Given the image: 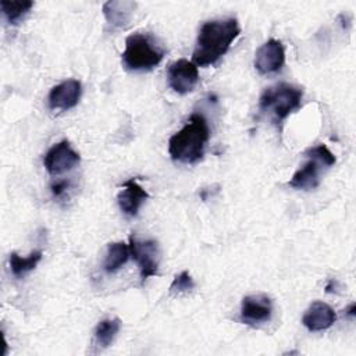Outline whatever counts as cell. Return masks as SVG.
<instances>
[{
	"label": "cell",
	"mask_w": 356,
	"mask_h": 356,
	"mask_svg": "<svg viewBox=\"0 0 356 356\" xmlns=\"http://www.w3.org/2000/svg\"><path fill=\"white\" fill-rule=\"evenodd\" d=\"M42 257H43L42 250H33L26 257H21L17 252H11L10 259H8L10 270L14 277L21 278L26 273L35 270L36 266L39 264V261L42 260Z\"/></svg>",
	"instance_id": "16"
},
{
	"label": "cell",
	"mask_w": 356,
	"mask_h": 356,
	"mask_svg": "<svg viewBox=\"0 0 356 356\" xmlns=\"http://www.w3.org/2000/svg\"><path fill=\"white\" fill-rule=\"evenodd\" d=\"M195 288V281L192 278V275L184 270L179 274H177L170 285V292L171 293H184V292H189Z\"/></svg>",
	"instance_id": "20"
},
{
	"label": "cell",
	"mask_w": 356,
	"mask_h": 356,
	"mask_svg": "<svg viewBox=\"0 0 356 356\" xmlns=\"http://www.w3.org/2000/svg\"><path fill=\"white\" fill-rule=\"evenodd\" d=\"M81 161V156L72 149L68 140L54 143L43 156V165L50 175H61L75 168Z\"/></svg>",
	"instance_id": "6"
},
{
	"label": "cell",
	"mask_w": 356,
	"mask_h": 356,
	"mask_svg": "<svg viewBox=\"0 0 356 356\" xmlns=\"http://www.w3.org/2000/svg\"><path fill=\"white\" fill-rule=\"evenodd\" d=\"M305 154H306L307 157L316 159V160L320 161L324 167H331V165H334L335 161H337L334 153H332L325 145H323V143L307 149V150L305 152Z\"/></svg>",
	"instance_id": "19"
},
{
	"label": "cell",
	"mask_w": 356,
	"mask_h": 356,
	"mask_svg": "<svg viewBox=\"0 0 356 356\" xmlns=\"http://www.w3.org/2000/svg\"><path fill=\"white\" fill-rule=\"evenodd\" d=\"M129 246L124 242H113L107 246L103 268L107 274L117 273L129 259Z\"/></svg>",
	"instance_id": "15"
},
{
	"label": "cell",
	"mask_w": 356,
	"mask_h": 356,
	"mask_svg": "<svg viewBox=\"0 0 356 356\" xmlns=\"http://www.w3.org/2000/svg\"><path fill=\"white\" fill-rule=\"evenodd\" d=\"M167 79L174 92L178 95H186L192 92L199 82L197 65L186 58H179L168 65Z\"/></svg>",
	"instance_id": "7"
},
{
	"label": "cell",
	"mask_w": 356,
	"mask_h": 356,
	"mask_svg": "<svg viewBox=\"0 0 356 356\" xmlns=\"http://www.w3.org/2000/svg\"><path fill=\"white\" fill-rule=\"evenodd\" d=\"M273 316V300L264 295H248L242 299L239 318L248 325H260L271 320Z\"/></svg>",
	"instance_id": "8"
},
{
	"label": "cell",
	"mask_w": 356,
	"mask_h": 356,
	"mask_svg": "<svg viewBox=\"0 0 356 356\" xmlns=\"http://www.w3.org/2000/svg\"><path fill=\"white\" fill-rule=\"evenodd\" d=\"M284 64L285 49L278 39H268L254 53V68L263 75L281 71Z\"/></svg>",
	"instance_id": "9"
},
{
	"label": "cell",
	"mask_w": 356,
	"mask_h": 356,
	"mask_svg": "<svg viewBox=\"0 0 356 356\" xmlns=\"http://www.w3.org/2000/svg\"><path fill=\"white\" fill-rule=\"evenodd\" d=\"M346 313H348L350 317L355 316V303H350V305H349V307L346 309Z\"/></svg>",
	"instance_id": "22"
},
{
	"label": "cell",
	"mask_w": 356,
	"mask_h": 356,
	"mask_svg": "<svg viewBox=\"0 0 356 356\" xmlns=\"http://www.w3.org/2000/svg\"><path fill=\"white\" fill-rule=\"evenodd\" d=\"M241 26L236 18L206 21L197 33L192 60L199 67L216 64L239 36Z\"/></svg>",
	"instance_id": "1"
},
{
	"label": "cell",
	"mask_w": 356,
	"mask_h": 356,
	"mask_svg": "<svg viewBox=\"0 0 356 356\" xmlns=\"http://www.w3.org/2000/svg\"><path fill=\"white\" fill-rule=\"evenodd\" d=\"M82 85L78 79H67L53 86L47 96V103L51 110L67 111L75 107L81 99Z\"/></svg>",
	"instance_id": "10"
},
{
	"label": "cell",
	"mask_w": 356,
	"mask_h": 356,
	"mask_svg": "<svg viewBox=\"0 0 356 356\" xmlns=\"http://www.w3.org/2000/svg\"><path fill=\"white\" fill-rule=\"evenodd\" d=\"M324 165L317 161L316 159L309 157V161H306L289 179L288 185L295 189L302 191H310L316 189L320 185V172Z\"/></svg>",
	"instance_id": "14"
},
{
	"label": "cell",
	"mask_w": 356,
	"mask_h": 356,
	"mask_svg": "<svg viewBox=\"0 0 356 356\" xmlns=\"http://www.w3.org/2000/svg\"><path fill=\"white\" fill-rule=\"evenodd\" d=\"M147 199H149V193L134 178L125 181L122 184V189L117 195L118 207L128 217L138 216L142 204Z\"/></svg>",
	"instance_id": "11"
},
{
	"label": "cell",
	"mask_w": 356,
	"mask_h": 356,
	"mask_svg": "<svg viewBox=\"0 0 356 356\" xmlns=\"http://www.w3.org/2000/svg\"><path fill=\"white\" fill-rule=\"evenodd\" d=\"M303 90L295 85L281 82L263 90L259 99V108L268 113L275 122L284 121L302 104Z\"/></svg>",
	"instance_id": "4"
},
{
	"label": "cell",
	"mask_w": 356,
	"mask_h": 356,
	"mask_svg": "<svg viewBox=\"0 0 356 356\" xmlns=\"http://www.w3.org/2000/svg\"><path fill=\"white\" fill-rule=\"evenodd\" d=\"M0 7H1V11H3L7 22L11 25H17L31 11V8L33 7V1H31V0H17V1L1 0Z\"/></svg>",
	"instance_id": "18"
},
{
	"label": "cell",
	"mask_w": 356,
	"mask_h": 356,
	"mask_svg": "<svg viewBox=\"0 0 356 356\" xmlns=\"http://www.w3.org/2000/svg\"><path fill=\"white\" fill-rule=\"evenodd\" d=\"M70 188V182L65 181V179H61V181H56L51 184V193L54 197H61L67 189Z\"/></svg>",
	"instance_id": "21"
},
{
	"label": "cell",
	"mask_w": 356,
	"mask_h": 356,
	"mask_svg": "<svg viewBox=\"0 0 356 356\" xmlns=\"http://www.w3.org/2000/svg\"><path fill=\"white\" fill-rule=\"evenodd\" d=\"M129 253L131 257L136 261L140 274V282L145 281L159 271V261H160V250L159 245L153 239L140 241L136 236H129Z\"/></svg>",
	"instance_id": "5"
},
{
	"label": "cell",
	"mask_w": 356,
	"mask_h": 356,
	"mask_svg": "<svg viewBox=\"0 0 356 356\" xmlns=\"http://www.w3.org/2000/svg\"><path fill=\"white\" fill-rule=\"evenodd\" d=\"M136 8L135 1L129 0H108L103 4V15L106 21L115 28H125L132 19Z\"/></svg>",
	"instance_id": "13"
},
{
	"label": "cell",
	"mask_w": 356,
	"mask_h": 356,
	"mask_svg": "<svg viewBox=\"0 0 356 356\" xmlns=\"http://www.w3.org/2000/svg\"><path fill=\"white\" fill-rule=\"evenodd\" d=\"M121 328V321L120 318H104L97 323L93 337H95V343L99 348H107L113 343L115 339L118 331Z\"/></svg>",
	"instance_id": "17"
},
{
	"label": "cell",
	"mask_w": 356,
	"mask_h": 356,
	"mask_svg": "<svg viewBox=\"0 0 356 356\" xmlns=\"http://www.w3.org/2000/svg\"><path fill=\"white\" fill-rule=\"evenodd\" d=\"M165 50L150 33L136 32L125 39V49L121 54L122 64L129 71H150L164 58Z\"/></svg>",
	"instance_id": "3"
},
{
	"label": "cell",
	"mask_w": 356,
	"mask_h": 356,
	"mask_svg": "<svg viewBox=\"0 0 356 356\" xmlns=\"http://www.w3.org/2000/svg\"><path fill=\"white\" fill-rule=\"evenodd\" d=\"M210 139V128L206 117L193 113L185 125L168 139V153L174 161L184 164L197 163Z\"/></svg>",
	"instance_id": "2"
},
{
	"label": "cell",
	"mask_w": 356,
	"mask_h": 356,
	"mask_svg": "<svg viewBox=\"0 0 356 356\" xmlns=\"http://www.w3.org/2000/svg\"><path fill=\"white\" fill-rule=\"evenodd\" d=\"M337 320V313L334 309L321 300L313 302L305 312L302 317V324L312 332L328 330Z\"/></svg>",
	"instance_id": "12"
}]
</instances>
